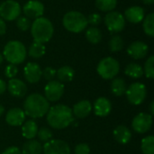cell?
<instances>
[{
  "label": "cell",
  "mask_w": 154,
  "mask_h": 154,
  "mask_svg": "<svg viewBox=\"0 0 154 154\" xmlns=\"http://www.w3.org/2000/svg\"><path fill=\"white\" fill-rule=\"evenodd\" d=\"M125 19L127 20L128 22L132 23H139L143 22V18L145 17L144 15V10L143 7L134 5V6H130L125 11Z\"/></svg>",
  "instance_id": "d6986e66"
},
{
  "label": "cell",
  "mask_w": 154,
  "mask_h": 154,
  "mask_svg": "<svg viewBox=\"0 0 154 154\" xmlns=\"http://www.w3.org/2000/svg\"><path fill=\"white\" fill-rule=\"evenodd\" d=\"M42 152L44 154H70V148L65 141L53 139L44 143Z\"/></svg>",
  "instance_id": "30bf717a"
},
{
  "label": "cell",
  "mask_w": 154,
  "mask_h": 154,
  "mask_svg": "<svg viewBox=\"0 0 154 154\" xmlns=\"http://www.w3.org/2000/svg\"><path fill=\"white\" fill-rule=\"evenodd\" d=\"M63 26L70 32L79 33L88 27L87 17L79 11H69L63 16Z\"/></svg>",
  "instance_id": "5b68a950"
},
{
  "label": "cell",
  "mask_w": 154,
  "mask_h": 154,
  "mask_svg": "<svg viewBox=\"0 0 154 154\" xmlns=\"http://www.w3.org/2000/svg\"><path fill=\"white\" fill-rule=\"evenodd\" d=\"M27 52L24 44L19 41L8 42L3 51V56L10 63L14 65L21 64L24 61Z\"/></svg>",
  "instance_id": "277c9868"
},
{
  "label": "cell",
  "mask_w": 154,
  "mask_h": 154,
  "mask_svg": "<svg viewBox=\"0 0 154 154\" xmlns=\"http://www.w3.org/2000/svg\"><path fill=\"white\" fill-rule=\"evenodd\" d=\"M24 119H25V114L23 110L18 107L11 108L5 116V121L11 126L22 125L24 123Z\"/></svg>",
  "instance_id": "e0dca14e"
},
{
  "label": "cell",
  "mask_w": 154,
  "mask_h": 154,
  "mask_svg": "<svg viewBox=\"0 0 154 154\" xmlns=\"http://www.w3.org/2000/svg\"><path fill=\"white\" fill-rule=\"evenodd\" d=\"M145 5H152L154 3V0H143Z\"/></svg>",
  "instance_id": "ee69618b"
},
{
  "label": "cell",
  "mask_w": 154,
  "mask_h": 154,
  "mask_svg": "<svg viewBox=\"0 0 154 154\" xmlns=\"http://www.w3.org/2000/svg\"><path fill=\"white\" fill-rule=\"evenodd\" d=\"M148 45L141 41H135L132 42L127 48V53L130 57L134 60H140L146 57L148 54Z\"/></svg>",
  "instance_id": "9a60e30c"
},
{
  "label": "cell",
  "mask_w": 154,
  "mask_h": 154,
  "mask_svg": "<svg viewBox=\"0 0 154 154\" xmlns=\"http://www.w3.org/2000/svg\"><path fill=\"white\" fill-rule=\"evenodd\" d=\"M4 111H5V108H4V106L0 104V116L3 115V113H4Z\"/></svg>",
  "instance_id": "f6af8a7d"
},
{
  "label": "cell",
  "mask_w": 154,
  "mask_h": 154,
  "mask_svg": "<svg viewBox=\"0 0 154 154\" xmlns=\"http://www.w3.org/2000/svg\"><path fill=\"white\" fill-rule=\"evenodd\" d=\"M46 52V48L44 46L43 43L41 42H33L28 50V54L30 57L33 58V59H40L42 58Z\"/></svg>",
  "instance_id": "4316f807"
},
{
  "label": "cell",
  "mask_w": 154,
  "mask_h": 154,
  "mask_svg": "<svg viewBox=\"0 0 154 154\" xmlns=\"http://www.w3.org/2000/svg\"><path fill=\"white\" fill-rule=\"evenodd\" d=\"M38 133V125L33 120H28L22 125V134L27 140L33 139Z\"/></svg>",
  "instance_id": "7402d4cb"
},
{
  "label": "cell",
  "mask_w": 154,
  "mask_h": 154,
  "mask_svg": "<svg viewBox=\"0 0 154 154\" xmlns=\"http://www.w3.org/2000/svg\"><path fill=\"white\" fill-rule=\"evenodd\" d=\"M3 62V55H2V53L0 52V64Z\"/></svg>",
  "instance_id": "bcb514c9"
},
{
  "label": "cell",
  "mask_w": 154,
  "mask_h": 154,
  "mask_svg": "<svg viewBox=\"0 0 154 154\" xmlns=\"http://www.w3.org/2000/svg\"><path fill=\"white\" fill-rule=\"evenodd\" d=\"M141 149L143 154H154V137L152 135L143 139Z\"/></svg>",
  "instance_id": "4dcf8cb0"
},
{
  "label": "cell",
  "mask_w": 154,
  "mask_h": 154,
  "mask_svg": "<svg viewBox=\"0 0 154 154\" xmlns=\"http://www.w3.org/2000/svg\"><path fill=\"white\" fill-rule=\"evenodd\" d=\"M75 71L70 66H63L56 70V77L60 82H69L73 79Z\"/></svg>",
  "instance_id": "d4e9b609"
},
{
  "label": "cell",
  "mask_w": 154,
  "mask_h": 154,
  "mask_svg": "<svg viewBox=\"0 0 154 154\" xmlns=\"http://www.w3.org/2000/svg\"><path fill=\"white\" fill-rule=\"evenodd\" d=\"M125 75H127L130 78L140 79L143 75V69L140 64L132 62V63H129L125 67Z\"/></svg>",
  "instance_id": "484cf974"
},
{
  "label": "cell",
  "mask_w": 154,
  "mask_h": 154,
  "mask_svg": "<svg viewBox=\"0 0 154 154\" xmlns=\"http://www.w3.org/2000/svg\"><path fill=\"white\" fill-rule=\"evenodd\" d=\"M150 115L151 116H152V115H154V102L152 101L151 104H150Z\"/></svg>",
  "instance_id": "7bdbcfd3"
},
{
  "label": "cell",
  "mask_w": 154,
  "mask_h": 154,
  "mask_svg": "<svg viewBox=\"0 0 154 154\" xmlns=\"http://www.w3.org/2000/svg\"><path fill=\"white\" fill-rule=\"evenodd\" d=\"M87 20H88V23L91 24L92 26H97L102 22V16L99 14L92 13L87 17Z\"/></svg>",
  "instance_id": "8d00e7d4"
},
{
  "label": "cell",
  "mask_w": 154,
  "mask_h": 154,
  "mask_svg": "<svg viewBox=\"0 0 154 154\" xmlns=\"http://www.w3.org/2000/svg\"><path fill=\"white\" fill-rule=\"evenodd\" d=\"M111 91L116 97H122L125 94L127 86L124 79L122 78H116L111 82Z\"/></svg>",
  "instance_id": "cb8c5ba5"
},
{
  "label": "cell",
  "mask_w": 154,
  "mask_h": 154,
  "mask_svg": "<svg viewBox=\"0 0 154 154\" xmlns=\"http://www.w3.org/2000/svg\"><path fill=\"white\" fill-rule=\"evenodd\" d=\"M108 46H109L110 51L113 52L120 51L124 48V40L119 35H114L110 39V41L108 42Z\"/></svg>",
  "instance_id": "1f68e13d"
},
{
  "label": "cell",
  "mask_w": 154,
  "mask_h": 154,
  "mask_svg": "<svg viewBox=\"0 0 154 154\" xmlns=\"http://www.w3.org/2000/svg\"><path fill=\"white\" fill-rule=\"evenodd\" d=\"M90 148L87 143H79L75 147V154H89Z\"/></svg>",
  "instance_id": "f35d334b"
},
{
  "label": "cell",
  "mask_w": 154,
  "mask_h": 154,
  "mask_svg": "<svg viewBox=\"0 0 154 154\" xmlns=\"http://www.w3.org/2000/svg\"><path fill=\"white\" fill-rule=\"evenodd\" d=\"M31 33L33 42L45 43L48 42L53 36L54 28L52 23L46 17H39L31 24Z\"/></svg>",
  "instance_id": "3957f363"
},
{
  "label": "cell",
  "mask_w": 154,
  "mask_h": 154,
  "mask_svg": "<svg viewBox=\"0 0 154 154\" xmlns=\"http://www.w3.org/2000/svg\"><path fill=\"white\" fill-rule=\"evenodd\" d=\"M2 154H22V152L15 146L8 147Z\"/></svg>",
  "instance_id": "ab89813d"
},
{
  "label": "cell",
  "mask_w": 154,
  "mask_h": 154,
  "mask_svg": "<svg viewBox=\"0 0 154 154\" xmlns=\"http://www.w3.org/2000/svg\"><path fill=\"white\" fill-rule=\"evenodd\" d=\"M17 73H18V69H17L16 65L9 64L5 69V75L6 78H8L10 79H14V77L17 75Z\"/></svg>",
  "instance_id": "d590c367"
},
{
  "label": "cell",
  "mask_w": 154,
  "mask_h": 154,
  "mask_svg": "<svg viewBox=\"0 0 154 154\" xmlns=\"http://www.w3.org/2000/svg\"><path fill=\"white\" fill-rule=\"evenodd\" d=\"M86 38L90 43L97 44L102 40V32L98 28H97V26H91L87 29Z\"/></svg>",
  "instance_id": "83f0119b"
},
{
  "label": "cell",
  "mask_w": 154,
  "mask_h": 154,
  "mask_svg": "<svg viewBox=\"0 0 154 154\" xmlns=\"http://www.w3.org/2000/svg\"><path fill=\"white\" fill-rule=\"evenodd\" d=\"M117 5V0H96V6L102 12H111Z\"/></svg>",
  "instance_id": "f546056e"
},
{
  "label": "cell",
  "mask_w": 154,
  "mask_h": 154,
  "mask_svg": "<svg viewBox=\"0 0 154 154\" xmlns=\"http://www.w3.org/2000/svg\"><path fill=\"white\" fill-rule=\"evenodd\" d=\"M105 23L107 30L112 33H117L124 30L125 26V19L123 14L111 11L105 16Z\"/></svg>",
  "instance_id": "9c48e42d"
},
{
  "label": "cell",
  "mask_w": 154,
  "mask_h": 154,
  "mask_svg": "<svg viewBox=\"0 0 154 154\" xmlns=\"http://www.w3.org/2000/svg\"><path fill=\"white\" fill-rule=\"evenodd\" d=\"M37 136H38V138H39V140L41 142L47 143L50 140H51V138H52V133H51V131L49 128H47V127H42V128L38 129Z\"/></svg>",
  "instance_id": "836d02e7"
},
{
  "label": "cell",
  "mask_w": 154,
  "mask_h": 154,
  "mask_svg": "<svg viewBox=\"0 0 154 154\" xmlns=\"http://www.w3.org/2000/svg\"><path fill=\"white\" fill-rule=\"evenodd\" d=\"M24 15L29 19H37L42 17L44 13V5L37 0H30L23 6Z\"/></svg>",
  "instance_id": "4fadbf2b"
},
{
  "label": "cell",
  "mask_w": 154,
  "mask_h": 154,
  "mask_svg": "<svg viewBox=\"0 0 154 154\" xmlns=\"http://www.w3.org/2000/svg\"><path fill=\"white\" fill-rule=\"evenodd\" d=\"M47 122L54 129H64L74 122L72 109L65 105H55L47 112Z\"/></svg>",
  "instance_id": "6da1fadb"
},
{
  "label": "cell",
  "mask_w": 154,
  "mask_h": 154,
  "mask_svg": "<svg viewBox=\"0 0 154 154\" xmlns=\"http://www.w3.org/2000/svg\"><path fill=\"white\" fill-rule=\"evenodd\" d=\"M42 77H43L46 80H49V81L53 80V79L56 77V70L51 67H46L42 70Z\"/></svg>",
  "instance_id": "74e56055"
},
{
  "label": "cell",
  "mask_w": 154,
  "mask_h": 154,
  "mask_svg": "<svg viewBox=\"0 0 154 154\" xmlns=\"http://www.w3.org/2000/svg\"><path fill=\"white\" fill-rule=\"evenodd\" d=\"M112 110V104L106 97H98L94 103V113L100 117L107 116Z\"/></svg>",
  "instance_id": "ac0fdd59"
},
{
  "label": "cell",
  "mask_w": 154,
  "mask_h": 154,
  "mask_svg": "<svg viewBox=\"0 0 154 154\" xmlns=\"http://www.w3.org/2000/svg\"><path fill=\"white\" fill-rule=\"evenodd\" d=\"M154 56H150L147 60L145 61V64H144V67L143 68V74H145V76L148 78V79H152L154 78Z\"/></svg>",
  "instance_id": "d6a6232c"
},
{
  "label": "cell",
  "mask_w": 154,
  "mask_h": 154,
  "mask_svg": "<svg viewBox=\"0 0 154 154\" xmlns=\"http://www.w3.org/2000/svg\"><path fill=\"white\" fill-rule=\"evenodd\" d=\"M126 97L128 101L135 106L141 105L146 97V87L140 82L133 83L126 89Z\"/></svg>",
  "instance_id": "ba28073f"
},
{
  "label": "cell",
  "mask_w": 154,
  "mask_h": 154,
  "mask_svg": "<svg viewBox=\"0 0 154 154\" xmlns=\"http://www.w3.org/2000/svg\"><path fill=\"white\" fill-rule=\"evenodd\" d=\"M97 71L102 79H112L118 75L120 71V64L116 59L112 57H106L99 61Z\"/></svg>",
  "instance_id": "8992f818"
},
{
  "label": "cell",
  "mask_w": 154,
  "mask_h": 154,
  "mask_svg": "<svg viewBox=\"0 0 154 154\" xmlns=\"http://www.w3.org/2000/svg\"><path fill=\"white\" fill-rule=\"evenodd\" d=\"M6 90V84L3 79H0V95L4 94Z\"/></svg>",
  "instance_id": "b9f144b4"
},
{
  "label": "cell",
  "mask_w": 154,
  "mask_h": 154,
  "mask_svg": "<svg viewBox=\"0 0 154 154\" xmlns=\"http://www.w3.org/2000/svg\"><path fill=\"white\" fill-rule=\"evenodd\" d=\"M16 26L19 30L23 32L27 31L29 28H31V21L26 16L18 17L16 19Z\"/></svg>",
  "instance_id": "e575fe53"
},
{
  "label": "cell",
  "mask_w": 154,
  "mask_h": 154,
  "mask_svg": "<svg viewBox=\"0 0 154 154\" xmlns=\"http://www.w3.org/2000/svg\"><path fill=\"white\" fill-rule=\"evenodd\" d=\"M114 138L117 143L121 144H126L132 138V133L126 126L118 125L114 130Z\"/></svg>",
  "instance_id": "44dd1931"
},
{
  "label": "cell",
  "mask_w": 154,
  "mask_h": 154,
  "mask_svg": "<svg viewBox=\"0 0 154 154\" xmlns=\"http://www.w3.org/2000/svg\"><path fill=\"white\" fill-rule=\"evenodd\" d=\"M143 28L144 32L150 37L154 36V14L151 13L147 14L143 20Z\"/></svg>",
  "instance_id": "f1b7e54d"
},
{
  "label": "cell",
  "mask_w": 154,
  "mask_h": 154,
  "mask_svg": "<svg viewBox=\"0 0 154 154\" xmlns=\"http://www.w3.org/2000/svg\"><path fill=\"white\" fill-rule=\"evenodd\" d=\"M92 110L91 103L88 100H81L74 105L72 113L77 118L83 119L89 116Z\"/></svg>",
  "instance_id": "ffe728a7"
},
{
  "label": "cell",
  "mask_w": 154,
  "mask_h": 154,
  "mask_svg": "<svg viewBox=\"0 0 154 154\" xmlns=\"http://www.w3.org/2000/svg\"><path fill=\"white\" fill-rule=\"evenodd\" d=\"M42 70L39 64L35 62H29L23 68V76L27 82L31 84H35L39 82L42 78Z\"/></svg>",
  "instance_id": "5bb4252c"
},
{
  "label": "cell",
  "mask_w": 154,
  "mask_h": 154,
  "mask_svg": "<svg viewBox=\"0 0 154 154\" xmlns=\"http://www.w3.org/2000/svg\"><path fill=\"white\" fill-rule=\"evenodd\" d=\"M49 108V101L41 94H31L23 102V112L25 116L32 118L43 117L47 114Z\"/></svg>",
  "instance_id": "7a4b0ae2"
},
{
  "label": "cell",
  "mask_w": 154,
  "mask_h": 154,
  "mask_svg": "<svg viewBox=\"0 0 154 154\" xmlns=\"http://www.w3.org/2000/svg\"><path fill=\"white\" fill-rule=\"evenodd\" d=\"M44 94L48 101L56 102L60 100L64 94V85L60 81L51 80L44 88Z\"/></svg>",
  "instance_id": "8fae6325"
},
{
  "label": "cell",
  "mask_w": 154,
  "mask_h": 154,
  "mask_svg": "<svg viewBox=\"0 0 154 154\" xmlns=\"http://www.w3.org/2000/svg\"><path fill=\"white\" fill-rule=\"evenodd\" d=\"M6 89L9 91L10 95L18 98L24 97L27 92L25 83L19 79H11L6 85Z\"/></svg>",
  "instance_id": "2e32d148"
},
{
  "label": "cell",
  "mask_w": 154,
  "mask_h": 154,
  "mask_svg": "<svg viewBox=\"0 0 154 154\" xmlns=\"http://www.w3.org/2000/svg\"><path fill=\"white\" fill-rule=\"evenodd\" d=\"M22 154H41L42 146L37 140H29L23 143L22 147Z\"/></svg>",
  "instance_id": "603a6c76"
},
{
  "label": "cell",
  "mask_w": 154,
  "mask_h": 154,
  "mask_svg": "<svg viewBox=\"0 0 154 154\" xmlns=\"http://www.w3.org/2000/svg\"><path fill=\"white\" fill-rule=\"evenodd\" d=\"M5 32H6V24H5V20H3L0 17V36L4 35Z\"/></svg>",
  "instance_id": "60d3db41"
},
{
  "label": "cell",
  "mask_w": 154,
  "mask_h": 154,
  "mask_svg": "<svg viewBox=\"0 0 154 154\" xmlns=\"http://www.w3.org/2000/svg\"><path fill=\"white\" fill-rule=\"evenodd\" d=\"M152 125V116L147 113L138 114L132 122L133 129L138 134L147 133Z\"/></svg>",
  "instance_id": "7c38bea8"
},
{
  "label": "cell",
  "mask_w": 154,
  "mask_h": 154,
  "mask_svg": "<svg viewBox=\"0 0 154 154\" xmlns=\"http://www.w3.org/2000/svg\"><path fill=\"white\" fill-rule=\"evenodd\" d=\"M21 11V5L15 0H5L0 4V17L5 21L16 20Z\"/></svg>",
  "instance_id": "52a82bcc"
}]
</instances>
